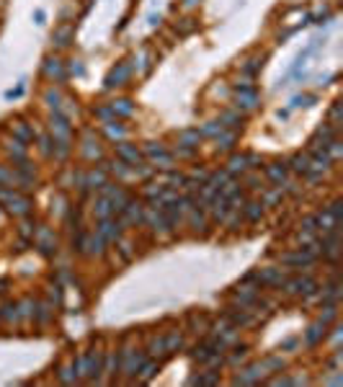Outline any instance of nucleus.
<instances>
[{"instance_id":"f257e3e1","label":"nucleus","mask_w":343,"mask_h":387,"mask_svg":"<svg viewBox=\"0 0 343 387\" xmlns=\"http://www.w3.org/2000/svg\"><path fill=\"white\" fill-rule=\"evenodd\" d=\"M142 155L150 157V163H153L155 168H163V171H170V165H173V155H170L160 142H147Z\"/></svg>"},{"instance_id":"f03ea898","label":"nucleus","mask_w":343,"mask_h":387,"mask_svg":"<svg viewBox=\"0 0 343 387\" xmlns=\"http://www.w3.org/2000/svg\"><path fill=\"white\" fill-rule=\"evenodd\" d=\"M235 106L238 108H255L258 106V90H255V85L250 83H238L235 85Z\"/></svg>"},{"instance_id":"7ed1b4c3","label":"nucleus","mask_w":343,"mask_h":387,"mask_svg":"<svg viewBox=\"0 0 343 387\" xmlns=\"http://www.w3.org/2000/svg\"><path fill=\"white\" fill-rule=\"evenodd\" d=\"M121 230H124V222H121V219H114V217L98 219V227H96V233H98L103 240H109V243H116V240L121 238Z\"/></svg>"},{"instance_id":"20e7f679","label":"nucleus","mask_w":343,"mask_h":387,"mask_svg":"<svg viewBox=\"0 0 343 387\" xmlns=\"http://www.w3.org/2000/svg\"><path fill=\"white\" fill-rule=\"evenodd\" d=\"M116 157H119V160H124V163H129L132 168L142 165V150L137 145H132V142L119 140L116 142Z\"/></svg>"},{"instance_id":"39448f33","label":"nucleus","mask_w":343,"mask_h":387,"mask_svg":"<svg viewBox=\"0 0 343 387\" xmlns=\"http://www.w3.org/2000/svg\"><path fill=\"white\" fill-rule=\"evenodd\" d=\"M287 287L289 294H305V297H312V294L317 292V282L310 279V277H297L292 282H282Z\"/></svg>"},{"instance_id":"423d86ee","label":"nucleus","mask_w":343,"mask_h":387,"mask_svg":"<svg viewBox=\"0 0 343 387\" xmlns=\"http://www.w3.org/2000/svg\"><path fill=\"white\" fill-rule=\"evenodd\" d=\"M129 73H132V65H129V62H116L111 70H109V75H106V88L124 85L126 78H129Z\"/></svg>"},{"instance_id":"0eeeda50","label":"nucleus","mask_w":343,"mask_h":387,"mask_svg":"<svg viewBox=\"0 0 343 387\" xmlns=\"http://www.w3.org/2000/svg\"><path fill=\"white\" fill-rule=\"evenodd\" d=\"M49 129H52V137H57V140H70V134H73L70 119L62 111H52V127Z\"/></svg>"},{"instance_id":"6e6552de","label":"nucleus","mask_w":343,"mask_h":387,"mask_svg":"<svg viewBox=\"0 0 343 387\" xmlns=\"http://www.w3.org/2000/svg\"><path fill=\"white\" fill-rule=\"evenodd\" d=\"M317 258H312L310 253H305V250H299V253H287L282 256V263L284 266H292V268H305V266H312Z\"/></svg>"},{"instance_id":"1a4fd4ad","label":"nucleus","mask_w":343,"mask_h":387,"mask_svg":"<svg viewBox=\"0 0 343 387\" xmlns=\"http://www.w3.org/2000/svg\"><path fill=\"white\" fill-rule=\"evenodd\" d=\"M119 214L126 219V222H142L145 214H142V204L134 201V199H126V204L119 209Z\"/></svg>"},{"instance_id":"9d476101","label":"nucleus","mask_w":343,"mask_h":387,"mask_svg":"<svg viewBox=\"0 0 343 387\" xmlns=\"http://www.w3.org/2000/svg\"><path fill=\"white\" fill-rule=\"evenodd\" d=\"M266 178L271 181V184H276V186H284L287 184V165L284 163H271V165H266Z\"/></svg>"},{"instance_id":"9b49d317","label":"nucleus","mask_w":343,"mask_h":387,"mask_svg":"<svg viewBox=\"0 0 343 387\" xmlns=\"http://www.w3.org/2000/svg\"><path fill=\"white\" fill-rule=\"evenodd\" d=\"M235 140H238V132L232 129H222L217 137H214V142H217V152H227L235 147Z\"/></svg>"},{"instance_id":"f8f14e48","label":"nucleus","mask_w":343,"mask_h":387,"mask_svg":"<svg viewBox=\"0 0 343 387\" xmlns=\"http://www.w3.org/2000/svg\"><path fill=\"white\" fill-rule=\"evenodd\" d=\"M13 137L21 140L24 145H29V142H34V129L24 119H16V124H13Z\"/></svg>"},{"instance_id":"ddd939ff","label":"nucleus","mask_w":343,"mask_h":387,"mask_svg":"<svg viewBox=\"0 0 343 387\" xmlns=\"http://www.w3.org/2000/svg\"><path fill=\"white\" fill-rule=\"evenodd\" d=\"M201 140H204V137H201V132H199V129H183V132L178 134V145L191 147V150H196Z\"/></svg>"},{"instance_id":"4468645a","label":"nucleus","mask_w":343,"mask_h":387,"mask_svg":"<svg viewBox=\"0 0 343 387\" xmlns=\"http://www.w3.org/2000/svg\"><path fill=\"white\" fill-rule=\"evenodd\" d=\"M93 212H96L98 219H103V217H111L116 209H114V201H111L109 196H103V194H101V196L96 199V204H93Z\"/></svg>"},{"instance_id":"2eb2a0df","label":"nucleus","mask_w":343,"mask_h":387,"mask_svg":"<svg viewBox=\"0 0 343 387\" xmlns=\"http://www.w3.org/2000/svg\"><path fill=\"white\" fill-rule=\"evenodd\" d=\"M284 277H282V268H263L258 271V284H271V287H282Z\"/></svg>"},{"instance_id":"dca6fc26","label":"nucleus","mask_w":343,"mask_h":387,"mask_svg":"<svg viewBox=\"0 0 343 387\" xmlns=\"http://www.w3.org/2000/svg\"><path fill=\"white\" fill-rule=\"evenodd\" d=\"M261 374H263L261 364H253V367L245 369V374H238V377H235V384H255V382L261 379Z\"/></svg>"},{"instance_id":"f3484780","label":"nucleus","mask_w":343,"mask_h":387,"mask_svg":"<svg viewBox=\"0 0 343 387\" xmlns=\"http://www.w3.org/2000/svg\"><path fill=\"white\" fill-rule=\"evenodd\" d=\"M220 124H222V129L238 132V129H243V117H240L238 111H225L222 117H220Z\"/></svg>"},{"instance_id":"a211bd4d","label":"nucleus","mask_w":343,"mask_h":387,"mask_svg":"<svg viewBox=\"0 0 343 387\" xmlns=\"http://www.w3.org/2000/svg\"><path fill=\"white\" fill-rule=\"evenodd\" d=\"M188 209H191V227H194L196 233H204L207 217H204V207H199V199L194 201V207H188Z\"/></svg>"},{"instance_id":"6ab92c4d","label":"nucleus","mask_w":343,"mask_h":387,"mask_svg":"<svg viewBox=\"0 0 343 387\" xmlns=\"http://www.w3.org/2000/svg\"><path fill=\"white\" fill-rule=\"evenodd\" d=\"M6 150H8V155L13 157V163H21V160H26V145L21 142V140H8V145H6Z\"/></svg>"},{"instance_id":"aec40b11","label":"nucleus","mask_w":343,"mask_h":387,"mask_svg":"<svg viewBox=\"0 0 343 387\" xmlns=\"http://www.w3.org/2000/svg\"><path fill=\"white\" fill-rule=\"evenodd\" d=\"M44 73H47L49 78L62 80V78H65V70H62V60H59V57H47V62H44Z\"/></svg>"},{"instance_id":"412c9836","label":"nucleus","mask_w":343,"mask_h":387,"mask_svg":"<svg viewBox=\"0 0 343 387\" xmlns=\"http://www.w3.org/2000/svg\"><path fill=\"white\" fill-rule=\"evenodd\" d=\"M103 184H106V171H103V168H93V171H88V176H85V184H83V186L101 189Z\"/></svg>"},{"instance_id":"4be33fe9","label":"nucleus","mask_w":343,"mask_h":387,"mask_svg":"<svg viewBox=\"0 0 343 387\" xmlns=\"http://www.w3.org/2000/svg\"><path fill=\"white\" fill-rule=\"evenodd\" d=\"M243 212H245V219L248 222H258L263 217V204L261 201H248L245 207H243Z\"/></svg>"},{"instance_id":"5701e85b","label":"nucleus","mask_w":343,"mask_h":387,"mask_svg":"<svg viewBox=\"0 0 343 387\" xmlns=\"http://www.w3.org/2000/svg\"><path fill=\"white\" fill-rule=\"evenodd\" d=\"M111 108H114V117H132V114H134V103H132L129 98H119V101H114Z\"/></svg>"},{"instance_id":"b1692460","label":"nucleus","mask_w":343,"mask_h":387,"mask_svg":"<svg viewBox=\"0 0 343 387\" xmlns=\"http://www.w3.org/2000/svg\"><path fill=\"white\" fill-rule=\"evenodd\" d=\"M227 317H230V323L235 328H243V325H250L253 323V315L245 312V310H240V312H227Z\"/></svg>"},{"instance_id":"393cba45","label":"nucleus","mask_w":343,"mask_h":387,"mask_svg":"<svg viewBox=\"0 0 343 387\" xmlns=\"http://www.w3.org/2000/svg\"><path fill=\"white\" fill-rule=\"evenodd\" d=\"M103 129H106V134H109L111 140H124V137H126V129H124V127H121L116 119L106 122V127H103Z\"/></svg>"},{"instance_id":"a878e982","label":"nucleus","mask_w":343,"mask_h":387,"mask_svg":"<svg viewBox=\"0 0 343 387\" xmlns=\"http://www.w3.org/2000/svg\"><path fill=\"white\" fill-rule=\"evenodd\" d=\"M289 168H292L294 173H299V176H305V173L310 171V157H307V155H294Z\"/></svg>"},{"instance_id":"bb28decb","label":"nucleus","mask_w":343,"mask_h":387,"mask_svg":"<svg viewBox=\"0 0 343 387\" xmlns=\"http://www.w3.org/2000/svg\"><path fill=\"white\" fill-rule=\"evenodd\" d=\"M16 184H21L18 173H16V171H8V168H0V186H8V189H13Z\"/></svg>"},{"instance_id":"cd10ccee","label":"nucleus","mask_w":343,"mask_h":387,"mask_svg":"<svg viewBox=\"0 0 343 387\" xmlns=\"http://www.w3.org/2000/svg\"><path fill=\"white\" fill-rule=\"evenodd\" d=\"M103 243H106V240H103V238L96 233V235H91L88 240H85V245H83V248H88V253H96V256H101V253H103Z\"/></svg>"},{"instance_id":"c85d7f7f","label":"nucleus","mask_w":343,"mask_h":387,"mask_svg":"<svg viewBox=\"0 0 343 387\" xmlns=\"http://www.w3.org/2000/svg\"><path fill=\"white\" fill-rule=\"evenodd\" d=\"M109 171L116 173L119 178H126V176H132V173H134V168H132L129 163H124V160H114V163L109 165Z\"/></svg>"},{"instance_id":"c756f323","label":"nucleus","mask_w":343,"mask_h":387,"mask_svg":"<svg viewBox=\"0 0 343 387\" xmlns=\"http://www.w3.org/2000/svg\"><path fill=\"white\" fill-rule=\"evenodd\" d=\"M248 165H245V155H232L230 157V163H227V173H243Z\"/></svg>"},{"instance_id":"7c9ffc66","label":"nucleus","mask_w":343,"mask_h":387,"mask_svg":"<svg viewBox=\"0 0 343 387\" xmlns=\"http://www.w3.org/2000/svg\"><path fill=\"white\" fill-rule=\"evenodd\" d=\"M181 346H183V338H181L178 333H170V336H165V354H176Z\"/></svg>"},{"instance_id":"2f4dec72","label":"nucleus","mask_w":343,"mask_h":387,"mask_svg":"<svg viewBox=\"0 0 343 387\" xmlns=\"http://www.w3.org/2000/svg\"><path fill=\"white\" fill-rule=\"evenodd\" d=\"M325 328H328V325H323V323H317V325H312V328L307 330V344H310V346H315V344H317V341H320V338H323V336H325Z\"/></svg>"},{"instance_id":"473e14b6","label":"nucleus","mask_w":343,"mask_h":387,"mask_svg":"<svg viewBox=\"0 0 343 387\" xmlns=\"http://www.w3.org/2000/svg\"><path fill=\"white\" fill-rule=\"evenodd\" d=\"M158 369H160V364H158V361H147V364H142V367L137 369V374H140V379H145V382H147V379L153 377Z\"/></svg>"},{"instance_id":"72a5a7b5","label":"nucleus","mask_w":343,"mask_h":387,"mask_svg":"<svg viewBox=\"0 0 343 387\" xmlns=\"http://www.w3.org/2000/svg\"><path fill=\"white\" fill-rule=\"evenodd\" d=\"M142 364H145V354H132V356H129V364H126V369H124V372L134 377Z\"/></svg>"},{"instance_id":"f704fd0d","label":"nucleus","mask_w":343,"mask_h":387,"mask_svg":"<svg viewBox=\"0 0 343 387\" xmlns=\"http://www.w3.org/2000/svg\"><path fill=\"white\" fill-rule=\"evenodd\" d=\"M325 214H328L335 225H340V222H343V204H340V201H333L330 207L325 209Z\"/></svg>"},{"instance_id":"c9c22d12","label":"nucleus","mask_w":343,"mask_h":387,"mask_svg":"<svg viewBox=\"0 0 343 387\" xmlns=\"http://www.w3.org/2000/svg\"><path fill=\"white\" fill-rule=\"evenodd\" d=\"M199 132H201V137H217V134L222 132V124L220 122H207Z\"/></svg>"},{"instance_id":"e433bc0d","label":"nucleus","mask_w":343,"mask_h":387,"mask_svg":"<svg viewBox=\"0 0 343 387\" xmlns=\"http://www.w3.org/2000/svg\"><path fill=\"white\" fill-rule=\"evenodd\" d=\"M70 36H73V29H70V26H62V29L57 31V36H54L57 47H67V44H70Z\"/></svg>"},{"instance_id":"4c0bfd02","label":"nucleus","mask_w":343,"mask_h":387,"mask_svg":"<svg viewBox=\"0 0 343 387\" xmlns=\"http://www.w3.org/2000/svg\"><path fill=\"white\" fill-rule=\"evenodd\" d=\"M220 382V372H212V374H199L191 379V384H217Z\"/></svg>"},{"instance_id":"58836bf2","label":"nucleus","mask_w":343,"mask_h":387,"mask_svg":"<svg viewBox=\"0 0 343 387\" xmlns=\"http://www.w3.org/2000/svg\"><path fill=\"white\" fill-rule=\"evenodd\" d=\"M338 294H340L338 282H330V284L325 287V292H323V300H325V302H335V300H338Z\"/></svg>"},{"instance_id":"ea45409f","label":"nucleus","mask_w":343,"mask_h":387,"mask_svg":"<svg viewBox=\"0 0 343 387\" xmlns=\"http://www.w3.org/2000/svg\"><path fill=\"white\" fill-rule=\"evenodd\" d=\"M44 98H47V103H49L52 111H59V106H62V103H59V101H62L59 90H47V96H44Z\"/></svg>"},{"instance_id":"a19ab883","label":"nucleus","mask_w":343,"mask_h":387,"mask_svg":"<svg viewBox=\"0 0 343 387\" xmlns=\"http://www.w3.org/2000/svg\"><path fill=\"white\" fill-rule=\"evenodd\" d=\"M93 114H96L98 119H103V122H111V119H116V117H114V108H111V103H109V106H101V108H96Z\"/></svg>"},{"instance_id":"79ce46f5","label":"nucleus","mask_w":343,"mask_h":387,"mask_svg":"<svg viewBox=\"0 0 343 387\" xmlns=\"http://www.w3.org/2000/svg\"><path fill=\"white\" fill-rule=\"evenodd\" d=\"M59 379H62V382H75V379H78V367H75V364H73V367H65V369H62V372H59Z\"/></svg>"},{"instance_id":"37998d69","label":"nucleus","mask_w":343,"mask_h":387,"mask_svg":"<svg viewBox=\"0 0 343 387\" xmlns=\"http://www.w3.org/2000/svg\"><path fill=\"white\" fill-rule=\"evenodd\" d=\"M168 181H170V186H173V189H178V186L186 184V176L178 173V171H170V173H168Z\"/></svg>"},{"instance_id":"c03bdc74","label":"nucleus","mask_w":343,"mask_h":387,"mask_svg":"<svg viewBox=\"0 0 343 387\" xmlns=\"http://www.w3.org/2000/svg\"><path fill=\"white\" fill-rule=\"evenodd\" d=\"M150 354H165V338H155L153 344H150Z\"/></svg>"},{"instance_id":"a18cd8bd","label":"nucleus","mask_w":343,"mask_h":387,"mask_svg":"<svg viewBox=\"0 0 343 387\" xmlns=\"http://www.w3.org/2000/svg\"><path fill=\"white\" fill-rule=\"evenodd\" d=\"M258 70H261V62L258 60H248V65H243V73L245 75H255Z\"/></svg>"},{"instance_id":"49530a36","label":"nucleus","mask_w":343,"mask_h":387,"mask_svg":"<svg viewBox=\"0 0 343 387\" xmlns=\"http://www.w3.org/2000/svg\"><path fill=\"white\" fill-rule=\"evenodd\" d=\"M245 354H248V346H245V344H240V346H235V351H232L230 361H232V364H235V361H240V359H245Z\"/></svg>"},{"instance_id":"de8ad7c7","label":"nucleus","mask_w":343,"mask_h":387,"mask_svg":"<svg viewBox=\"0 0 343 387\" xmlns=\"http://www.w3.org/2000/svg\"><path fill=\"white\" fill-rule=\"evenodd\" d=\"M39 150H41V155H52V137H41Z\"/></svg>"},{"instance_id":"09e8293b","label":"nucleus","mask_w":343,"mask_h":387,"mask_svg":"<svg viewBox=\"0 0 343 387\" xmlns=\"http://www.w3.org/2000/svg\"><path fill=\"white\" fill-rule=\"evenodd\" d=\"M282 199V186H276V191H271V194H266V204H273V201H279ZM263 204V207H266Z\"/></svg>"},{"instance_id":"8fccbe9b","label":"nucleus","mask_w":343,"mask_h":387,"mask_svg":"<svg viewBox=\"0 0 343 387\" xmlns=\"http://www.w3.org/2000/svg\"><path fill=\"white\" fill-rule=\"evenodd\" d=\"M194 152H196V150L183 147V145H178V147H176V155H178V157H194Z\"/></svg>"},{"instance_id":"3c124183","label":"nucleus","mask_w":343,"mask_h":387,"mask_svg":"<svg viewBox=\"0 0 343 387\" xmlns=\"http://www.w3.org/2000/svg\"><path fill=\"white\" fill-rule=\"evenodd\" d=\"M18 307H21V315H26V317H29V315H34V310H31V307H34V302H29V300H26V302H21Z\"/></svg>"},{"instance_id":"603ef678","label":"nucleus","mask_w":343,"mask_h":387,"mask_svg":"<svg viewBox=\"0 0 343 387\" xmlns=\"http://www.w3.org/2000/svg\"><path fill=\"white\" fill-rule=\"evenodd\" d=\"M47 310H49L47 305H41V307H39V323H44L47 317H49V312H47Z\"/></svg>"},{"instance_id":"864d4df0","label":"nucleus","mask_w":343,"mask_h":387,"mask_svg":"<svg viewBox=\"0 0 343 387\" xmlns=\"http://www.w3.org/2000/svg\"><path fill=\"white\" fill-rule=\"evenodd\" d=\"M266 367H271V369H282V367H284V361H279V359H268V361H266Z\"/></svg>"},{"instance_id":"5fc2aeb1","label":"nucleus","mask_w":343,"mask_h":387,"mask_svg":"<svg viewBox=\"0 0 343 387\" xmlns=\"http://www.w3.org/2000/svg\"><path fill=\"white\" fill-rule=\"evenodd\" d=\"M34 21H36L39 26H41V24H47V16H44V11H36V13H34Z\"/></svg>"},{"instance_id":"6e6d98bb","label":"nucleus","mask_w":343,"mask_h":387,"mask_svg":"<svg viewBox=\"0 0 343 387\" xmlns=\"http://www.w3.org/2000/svg\"><path fill=\"white\" fill-rule=\"evenodd\" d=\"M196 3H199V0H183V6H186V8H194Z\"/></svg>"}]
</instances>
